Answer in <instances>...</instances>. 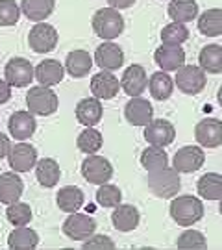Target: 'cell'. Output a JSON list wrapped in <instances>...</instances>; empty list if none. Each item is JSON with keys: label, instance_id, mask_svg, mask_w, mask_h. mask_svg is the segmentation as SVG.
Instances as JSON below:
<instances>
[{"label": "cell", "instance_id": "obj_1", "mask_svg": "<svg viewBox=\"0 0 222 250\" xmlns=\"http://www.w3.org/2000/svg\"><path fill=\"white\" fill-rule=\"evenodd\" d=\"M170 217L180 226H193L204 217V204L198 197L193 195H180L172 197L170 202Z\"/></svg>", "mask_w": 222, "mask_h": 250}, {"label": "cell", "instance_id": "obj_10", "mask_svg": "<svg viewBox=\"0 0 222 250\" xmlns=\"http://www.w3.org/2000/svg\"><path fill=\"white\" fill-rule=\"evenodd\" d=\"M205 161L204 148L195 146V145H187L182 146L180 150L174 154V160H172V167L182 174H189V172H196L198 169H202Z\"/></svg>", "mask_w": 222, "mask_h": 250}, {"label": "cell", "instance_id": "obj_40", "mask_svg": "<svg viewBox=\"0 0 222 250\" xmlns=\"http://www.w3.org/2000/svg\"><path fill=\"white\" fill-rule=\"evenodd\" d=\"M205 237L198 230H187L183 232L176 241L178 249H205Z\"/></svg>", "mask_w": 222, "mask_h": 250}, {"label": "cell", "instance_id": "obj_26", "mask_svg": "<svg viewBox=\"0 0 222 250\" xmlns=\"http://www.w3.org/2000/svg\"><path fill=\"white\" fill-rule=\"evenodd\" d=\"M85 202V197H83V191L76 186H65L58 191L56 195V204L58 208L65 211V213H74L78 211L81 206Z\"/></svg>", "mask_w": 222, "mask_h": 250}, {"label": "cell", "instance_id": "obj_24", "mask_svg": "<svg viewBox=\"0 0 222 250\" xmlns=\"http://www.w3.org/2000/svg\"><path fill=\"white\" fill-rule=\"evenodd\" d=\"M93 63H95V60L87 50H72L67 54L65 71L69 72L72 78H83L89 74Z\"/></svg>", "mask_w": 222, "mask_h": 250}, {"label": "cell", "instance_id": "obj_11", "mask_svg": "<svg viewBox=\"0 0 222 250\" xmlns=\"http://www.w3.org/2000/svg\"><path fill=\"white\" fill-rule=\"evenodd\" d=\"M176 137V128L165 119H152L144 126V139L152 146H169Z\"/></svg>", "mask_w": 222, "mask_h": 250}, {"label": "cell", "instance_id": "obj_38", "mask_svg": "<svg viewBox=\"0 0 222 250\" xmlns=\"http://www.w3.org/2000/svg\"><path fill=\"white\" fill-rule=\"evenodd\" d=\"M97 202L102 208H115L122 202V191L113 184H102L97 191Z\"/></svg>", "mask_w": 222, "mask_h": 250}, {"label": "cell", "instance_id": "obj_33", "mask_svg": "<svg viewBox=\"0 0 222 250\" xmlns=\"http://www.w3.org/2000/svg\"><path fill=\"white\" fill-rule=\"evenodd\" d=\"M198 195L205 200H219L222 197V174L219 172H205L198 178L196 184Z\"/></svg>", "mask_w": 222, "mask_h": 250}, {"label": "cell", "instance_id": "obj_7", "mask_svg": "<svg viewBox=\"0 0 222 250\" xmlns=\"http://www.w3.org/2000/svg\"><path fill=\"white\" fill-rule=\"evenodd\" d=\"M4 78L11 87H28L36 78V69L24 58H11L4 67Z\"/></svg>", "mask_w": 222, "mask_h": 250}, {"label": "cell", "instance_id": "obj_22", "mask_svg": "<svg viewBox=\"0 0 222 250\" xmlns=\"http://www.w3.org/2000/svg\"><path fill=\"white\" fill-rule=\"evenodd\" d=\"M63 76H65V67L58 60H44L36 67V80L39 82V85L44 87L61 83Z\"/></svg>", "mask_w": 222, "mask_h": 250}, {"label": "cell", "instance_id": "obj_12", "mask_svg": "<svg viewBox=\"0 0 222 250\" xmlns=\"http://www.w3.org/2000/svg\"><path fill=\"white\" fill-rule=\"evenodd\" d=\"M8 163L11 170H15V172H28L36 167L37 150L28 143L11 145L8 152Z\"/></svg>", "mask_w": 222, "mask_h": 250}, {"label": "cell", "instance_id": "obj_37", "mask_svg": "<svg viewBox=\"0 0 222 250\" xmlns=\"http://www.w3.org/2000/svg\"><path fill=\"white\" fill-rule=\"evenodd\" d=\"M6 217L13 226H26L32 221V208L26 202H11L8 204Z\"/></svg>", "mask_w": 222, "mask_h": 250}, {"label": "cell", "instance_id": "obj_9", "mask_svg": "<svg viewBox=\"0 0 222 250\" xmlns=\"http://www.w3.org/2000/svg\"><path fill=\"white\" fill-rule=\"evenodd\" d=\"M28 45L37 54L52 52L58 45V30L52 24H46L44 21L37 22L28 34Z\"/></svg>", "mask_w": 222, "mask_h": 250}, {"label": "cell", "instance_id": "obj_43", "mask_svg": "<svg viewBox=\"0 0 222 250\" xmlns=\"http://www.w3.org/2000/svg\"><path fill=\"white\" fill-rule=\"evenodd\" d=\"M9 148H11V141H9V137L6 134H2V132H0V160L8 156Z\"/></svg>", "mask_w": 222, "mask_h": 250}, {"label": "cell", "instance_id": "obj_23", "mask_svg": "<svg viewBox=\"0 0 222 250\" xmlns=\"http://www.w3.org/2000/svg\"><path fill=\"white\" fill-rule=\"evenodd\" d=\"M104 106L98 99H81L76 106V119L83 126H97L102 121Z\"/></svg>", "mask_w": 222, "mask_h": 250}, {"label": "cell", "instance_id": "obj_36", "mask_svg": "<svg viewBox=\"0 0 222 250\" xmlns=\"http://www.w3.org/2000/svg\"><path fill=\"white\" fill-rule=\"evenodd\" d=\"M187 39H189V30L182 22H170L161 30L163 45H183Z\"/></svg>", "mask_w": 222, "mask_h": 250}, {"label": "cell", "instance_id": "obj_31", "mask_svg": "<svg viewBox=\"0 0 222 250\" xmlns=\"http://www.w3.org/2000/svg\"><path fill=\"white\" fill-rule=\"evenodd\" d=\"M148 91L156 100H167L174 93V80L165 71L154 72L148 78Z\"/></svg>", "mask_w": 222, "mask_h": 250}, {"label": "cell", "instance_id": "obj_41", "mask_svg": "<svg viewBox=\"0 0 222 250\" xmlns=\"http://www.w3.org/2000/svg\"><path fill=\"white\" fill-rule=\"evenodd\" d=\"M85 250H113L117 247L115 243H113V239L111 237H107V235H104V233H100V235H91V237H87L85 241H83V245H81Z\"/></svg>", "mask_w": 222, "mask_h": 250}, {"label": "cell", "instance_id": "obj_16", "mask_svg": "<svg viewBox=\"0 0 222 250\" xmlns=\"http://www.w3.org/2000/svg\"><path fill=\"white\" fill-rule=\"evenodd\" d=\"M154 60L161 71L176 72L180 67L185 65V50L182 45H161L154 52Z\"/></svg>", "mask_w": 222, "mask_h": 250}, {"label": "cell", "instance_id": "obj_14", "mask_svg": "<svg viewBox=\"0 0 222 250\" xmlns=\"http://www.w3.org/2000/svg\"><path fill=\"white\" fill-rule=\"evenodd\" d=\"M93 60H95V63L102 71L113 72L124 65V52H122V48L119 45L111 43V41H106V43L98 45Z\"/></svg>", "mask_w": 222, "mask_h": 250}, {"label": "cell", "instance_id": "obj_35", "mask_svg": "<svg viewBox=\"0 0 222 250\" xmlns=\"http://www.w3.org/2000/svg\"><path fill=\"white\" fill-rule=\"evenodd\" d=\"M102 143H104V137L93 126H85V130L78 135V141H76L78 148L87 156L89 154H97L102 148Z\"/></svg>", "mask_w": 222, "mask_h": 250}, {"label": "cell", "instance_id": "obj_42", "mask_svg": "<svg viewBox=\"0 0 222 250\" xmlns=\"http://www.w3.org/2000/svg\"><path fill=\"white\" fill-rule=\"evenodd\" d=\"M11 99V85L6 80H0V104H6Z\"/></svg>", "mask_w": 222, "mask_h": 250}, {"label": "cell", "instance_id": "obj_29", "mask_svg": "<svg viewBox=\"0 0 222 250\" xmlns=\"http://www.w3.org/2000/svg\"><path fill=\"white\" fill-rule=\"evenodd\" d=\"M198 67L205 74H221L222 72V46L205 45L198 54Z\"/></svg>", "mask_w": 222, "mask_h": 250}, {"label": "cell", "instance_id": "obj_19", "mask_svg": "<svg viewBox=\"0 0 222 250\" xmlns=\"http://www.w3.org/2000/svg\"><path fill=\"white\" fill-rule=\"evenodd\" d=\"M124 117L132 126H146L154 117V107L142 97H132L124 106Z\"/></svg>", "mask_w": 222, "mask_h": 250}, {"label": "cell", "instance_id": "obj_32", "mask_svg": "<svg viewBox=\"0 0 222 250\" xmlns=\"http://www.w3.org/2000/svg\"><path fill=\"white\" fill-rule=\"evenodd\" d=\"M198 30L202 36L219 37L222 36V9L211 8L198 15Z\"/></svg>", "mask_w": 222, "mask_h": 250}, {"label": "cell", "instance_id": "obj_4", "mask_svg": "<svg viewBox=\"0 0 222 250\" xmlns=\"http://www.w3.org/2000/svg\"><path fill=\"white\" fill-rule=\"evenodd\" d=\"M26 104L28 111L39 117H48L58 111L60 107V99L50 87L44 85H36L30 87L26 93Z\"/></svg>", "mask_w": 222, "mask_h": 250}, {"label": "cell", "instance_id": "obj_25", "mask_svg": "<svg viewBox=\"0 0 222 250\" xmlns=\"http://www.w3.org/2000/svg\"><path fill=\"white\" fill-rule=\"evenodd\" d=\"M36 176L37 182L46 189H52L58 186V182L61 178V169L58 165V161L52 158H43L37 160L36 163Z\"/></svg>", "mask_w": 222, "mask_h": 250}, {"label": "cell", "instance_id": "obj_17", "mask_svg": "<svg viewBox=\"0 0 222 250\" xmlns=\"http://www.w3.org/2000/svg\"><path fill=\"white\" fill-rule=\"evenodd\" d=\"M8 130L15 139L26 141V139H30L32 135L36 134V130H37L36 117H34V113L24 111V109L15 111V113H11V117H9Z\"/></svg>", "mask_w": 222, "mask_h": 250}, {"label": "cell", "instance_id": "obj_2", "mask_svg": "<svg viewBox=\"0 0 222 250\" xmlns=\"http://www.w3.org/2000/svg\"><path fill=\"white\" fill-rule=\"evenodd\" d=\"M148 189L158 198H172L176 197L182 189V180H180V172L174 167H163V169L152 170L148 172L146 178Z\"/></svg>", "mask_w": 222, "mask_h": 250}, {"label": "cell", "instance_id": "obj_21", "mask_svg": "<svg viewBox=\"0 0 222 250\" xmlns=\"http://www.w3.org/2000/svg\"><path fill=\"white\" fill-rule=\"evenodd\" d=\"M24 193V184L19 178V172L11 170V172H4L0 174V202L2 204H11L17 202L19 198Z\"/></svg>", "mask_w": 222, "mask_h": 250}, {"label": "cell", "instance_id": "obj_39", "mask_svg": "<svg viewBox=\"0 0 222 250\" xmlns=\"http://www.w3.org/2000/svg\"><path fill=\"white\" fill-rule=\"evenodd\" d=\"M20 19V8L15 0H0V26H15Z\"/></svg>", "mask_w": 222, "mask_h": 250}, {"label": "cell", "instance_id": "obj_46", "mask_svg": "<svg viewBox=\"0 0 222 250\" xmlns=\"http://www.w3.org/2000/svg\"><path fill=\"white\" fill-rule=\"evenodd\" d=\"M219 200H221V206H219V213H221V215H222V197H221V198H219Z\"/></svg>", "mask_w": 222, "mask_h": 250}, {"label": "cell", "instance_id": "obj_30", "mask_svg": "<svg viewBox=\"0 0 222 250\" xmlns=\"http://www.w3.org/2000/svg\"><path fill=\"white\" fill-rule=\"evenodd\" d=\"M167 11H169L172 22L185 24L198 17V4H196V0H170Z\"/></svg>", "mask_w": 222, "mask_h": 250}, {"label": "cell", "instance_id": "obj_44", "mask_svg": "<svg viewBox=\"0 0 222 250\" xmlns=\"http://www.w3.org/2000/svg\"><path fill=\"white\" fill-rule=\"evenodd\" d=\"M109 8H115V9H128L132 8L135 4V0H107Z\"/></svg>", "mask_w": 222, "mask_h": 250}, {"label": "cell", "instance_id": "obj_6", "mask_svg": "<svg viewBox=\"0 0 222 250\" xmlns=\"http://www.w3.org/2000/svg\"><path fill=\"white\" fill-rule=\"evenodd\" d=\"M174 83L178 85V89L182 93H185V95H198V93H202L205 89L207 76L196 65H183L176 71Z\"/></svg>", "mask_w": 222, "mask_h": 250}, {"label": "cell", "instance_id": "obj_27", "mask_svg": "<svg viewBox=\"0 0 222 250\" xmlns=\"http://www.w3.org/2000/svg\"><path fill=\"white\" fill-rule=\"evenodd\" d=\"M56 0H20V13L34 22H43L52 15Z\"/></svg>", "mask_w": 222, "mask_h": 250}, {"label": "cell", "instance_id": "obj_5", "mask_svg": "<svg viewBox=\"0 0 222 250\" xmlns=\"http://www.w3.org/2000/svg\"><path fill=\"white\" fill-rule=\"evenodd\" d=\"M81 176L85 178L87 184L102 186L113 178V165L104 156L89 154L85 161L81 163Z\"/></svg>", "mask_w": 222, "mask_h": 250}, {"label": "cell", "instance_id": "obj_28", "mask_svg": "<svg viewBox=\"0 0 222 250\" xmlns=\"http://www.w3.org/2000/svg\"><path fill=\"white\" fill-rule=\"evenodd\" d=\"M39 245V233L28 226H15L8 235V247L13 250H34Z\"/></svg>", "mask_w": 222, "mask_h": 250}, {"label": "cell", "instance_id": "obj_15", "mask_svg": "<svg viewBox=\"0 0 222 250\" xmlns=\"http://www.w3.org/2000/svg\"><path fill=\"white\" fill-rule=\"evenodd\" d=\"M195 137L200 146L217 148L222 145V121L219 119H202L195 128Z\"/></svg>", "mask_w": 222, "mask_h": 250}, {"label": "cell", "instance_id": "obj_8", "mask_svg": "<svg viewBox=\"0 0 222 250\" xmlns=\"http://www.w3.org/2000/svg\"><path fill=\"white\" fill-rule=\"evenodd\" d=\"M95 232H97V221L91 215L74 211L63 223V233L72 241H85Z\"/></svg>", "mask_w": 222, "mask_h": 250}, {"label": "cell", "instance_id": "obj_34", "mask_svg": "<svg viewBox=\"0 0 222 250\" xmlns=\"http://www.w3.org/2000/svg\"><path fill=\"white\" fill-rule=\"evenodd\" d=\"M141 165H142V169H146L148 172L163 169V167H167V165H169V154L165 152L163 146H152L150 145L148 148H144V150H142Z\"/></svg>", "mask_w": 222, "mask_h": 250}, {"label": "cell", "instance_id": "obj_20", "mask_svg": "<svg viewBox=\"0 0 222 250\" xmlns=\"http://www.w3.org/2000/svg\"><path fill=\"white\" fill-rule=\"evenodd\" d=\"M139 221H141V213L132 204L121 202L119 206H115V209L111 213V223L119 232H132L139 226Z\"/></svg>", "mask_w": 222, "mask_h": 250}, {"label": "cell", "instance_id": "obj_3", "mask_svg": "<svg viewBox=\"0 0 222 250\" xmlns=\"http://www.w3.org/2000/svg\"><path fill=\"white\" fill-rule=\"evenodd\" d=\"M93 30L100 39L113 41L124 32V19L115 8H100L93 15Z\"/></svg>", "mask_w": 222, "mask_h": 250}, {"label": "cell", "instance_id": "obj_45", "mask_svg": "<svg viewBox=\"0 0 222 250\" xmlns=\"http://www.w3.org/2000/svg\"><path fill=\"white\" fill-rule=\"evenodd\" d=\"M217 99H219V104H221V107H222V85H221V89H219V93H217Z\"/></svg>", "mask_w": 222, "mask_h": 250}, {"label": "cell", "instance_id": "obj_18", "mask_svg": "<svg viewBox=\"0 0 222 250\" xmlns=\"http://www.w3.org/2000/svg\"><path fill=\"white\" fill-rule=\"evenodd\" d=\"M121 89V82L109 71H102L91 78V93L98 100H111Z\"/></svg>", "mask_w": 222, "mask_h": 250}, {"label": "cell", "instance_id": "obj_13", "mask_svg": "<svg viewBox=\"0 0 222 250\" xmlns=\"http://www.w3.org/2000/svg\"><path fill=\"white\" fill-rule=\"evenodd\" d=\"M121 89L124 91L128 97H141L144 91L148 89V76L142 65L133 63L124 71L121 78Z\"/></svg>", "mask_w": 222, "mask_h": 250}]
</instances>
